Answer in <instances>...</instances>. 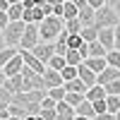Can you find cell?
I'll use <instances>...</instances> for the list:
<instances>
[{"mask_svg": "<svg viewBox=\"0 0 120 120\" xmlns=\"http://www.w3.org/2000/svg\"><path fill=\"white\" fill-rule=\"evenodd\" d=\"M113 79H120V67H113V65H106V70L96 75V84H108Z\"/></svg>", "mask_w": 120, "mask_h": 120, "instance_id": "10", "label": "cell"}, {"mask_svg": "<svg viewBox=\"0 0 120 120\" xmlns=\"http://www.w3.org/2000/svg\"><path fill=\"white\" fill-rule=\"evenodd\" d=\"M75 113H77V115H86V118H94V115H96L94 103L89 101V98H82V101L75 106Z\"/></svg>", "mask_w": 120, "mask_h": 120, "instance_id": "14", "label": "cell"}, {"mask_svg": "<svg viewBox=\"0 0 120 120\" xmlns=\"http://www.w3.org/2000/svg\"><path fill=\"white\" fill-rule=\"evenodd\" d=\"M98 41L106 46V51H113V48H115V29L113 26L98 29Z\"/></svg>", "mask_w": 120, "mask_h": 120, "instance_id": "12", "label": "cell"}, {"mask_svg": "<svg viewBox=\"0 0 120 120\" xmlns=\"http://www.w3.org/2000/svg\"><path fill=\"white\" fill-rule=\"evenodd\" d=\"M63 3H67V0H63Z\"/></svg>", "mask_w": 120, "mask_h": 120, "instance_id": "55", "label": "cell"}, {"mask_svg": "<svg viewBox=\"0 0 120 120\" xmlns=\"http://www.w3.org/2000/svg\"><path fill=\"white\" fill-rule=\"evenodd\" d=\"M46 15H43V5H34V7H24V15H22V19H24V22L26 24H38V22H41V19H43Z\"/></svg>", "mask_w": 120, "mask_h": 120, "instance_id": "8", "label": "cell"}, {"mask_svg": "<svg viewBox=\"0 0 120 120\" xmlns=\"http://www.w3.org/2000/svg\"><path fill=\"white\" fill-rule=\"evenodd\" d=\"M55 111H58L55 120H75V115H77V113H75V106H70L65 98L55 103Z\"/></svg>", "mask_w": 120, "mask_h": 120, "instance_id": "11", "label": "cell"}, {"mask_svg": "<svg viewBox=\"0 0 120 120\" xmlns=\"http://www.w3.org/2000/svg\"><path fill=\"white\" fill-rule=\"evenodd\" d=\"M7 7H10V3H7V0H0V10H5V12H7Z\"/></svg>", "mask_w": 120, "mask_h": 120, "instance_id": "47", "label": "cell"}, {"mask_svg": "<svg viewBox=\"0 0 120 120\" xmlns=\"http://www.w3.org/2000/svg\"><path fill=\"white\" fill-rule=\"evenodd\" d=\"M79 15V7L72 3V0H67V3H63V19L67 22V19H75Z\"/></svg>", "mask_w": 120, "mask_h": 120, "instance_id": "21", "label": "cell"}, {"mask_svg": "<svg viewBox=\"0 0 120 120\" xmlns=\"http://www.w3.org/2000/svg\"><path fill=\"white\" fill-rule=\"evenodd\" d=\"M77 77L82 79V82H84L86 86H91V84H96V72H94V70H91V67H89V65L84 63V60H82V63L77 65Z\"/></svg>", "mask_w": 120, "mask_h": 120, "instance_id": "9", "label": "cell"}, {"mask_svg": "<svg viewBox=\"0 0 120 120\" xmlns=\"http://www.w3.org/2000/svg\"><path fill=\"white\" fill-rule=\"evenodd\" d=\"M82 22H79V17H75V19H67V22H65V29H67V31L70 34H79V31H82Z\"/></svg>", "mask_w": 120, "mask_h": 120, "instance_id": "29", "label": "cell"}, {"mask_svg": "<svg viewBox=\"0 0 120 120\" xmlns=\"http://www.w3.org/2000/svg\"><path fill=\"white\" fill-rule=\"evenodd\" d=\"M0 34H3V29H0Z\"/></svg>", "mask_w": 120, "mask_h": 120, "instance_id": "54", "label": "cell"}, {"mask_svg": "<svg viewBox=\"0 0 120 120\" xmlns=\"http://www.w3.org/2000/svg\"><path fill=\"white\" fill-rule=\"evenodd\" d=\"M65 84L63 86H53V89H48V96H51V98H55V101H63V98H65Z\"/></svg>", "mask_w": 120, "mask_h": 120, "instance_id": "32", "label": "cell"}, {"mask_svg": "<svg viewBox=\"0 0 120 120\" xmlns=\"http://www.w3.org/2000/svg\"><path fill=\"white\" fill-rule=\"evenodd\" d=\"M7 22H10L7 12H5V10H0V29H5V26H7Z\"/></svg>", "mask_w": 120, "mask_h": 120, "instance_id": "40", "label": "cell"}, {"mask_svg": "<svg viewBox=\"0 0 120 120\" xmlns=\"http://www.w3.org/2000/svg\"><path fill=\"white\" fill-rule=\"evenodd\" d=\"M7 118H10V106L0 103V120H7Z\"/></svg>", "mask_w": 120, "mask_h": 120, "instance_id": "39", "label": "cell"}, {"mask_svg": "<svg viewBox=\"0 0 120 120\" xmlns=\"http://www.w3.org/2000/svg\"><path fill=\"white\" fill-rule=\"evenodd\" d=\"M106 63L113 65V67H120V51H118V48H113V51L106 53Z\"/></svg>", "mask_w": 120, "mask_h": 120, "instance_id": "31", "label": "cell"}, {"mask_svg": "<svg viewBox=\"0 0 120 120\" xmlns=\"http://www.w3.org/2000/svg\"><path fill=\"white\" fill-rule=\"evenodd\" d=\"M84 63H86L89 67H91L96 75L101 72V70H106V65H108V63H106V55H91V58H86Z\"/></svg>", "mask_w": 120, "mask_h": 120, "instance_id": "17", "label": "cell"}, {"mask_svg": "<svg viewBox=\"0 0 120 120\" xmlns=\"http://www.w3.org/2000/svg\"><path fill=\"white\" fill-rule=\"evenodd\" d=\"M86 3L91 5L94 10H96V7H101V5H106V0H86Z\"/></svg>", "mask_w": 120, "mask_h": 120, "instance_id": "42", "label": "cell"}, {"mask_svg": "<svg viewBox=\"0 0 120 120\" xmlns=\"http://www.w3.org/2000/svg\"><path fill=\"white\" fill-rule=\"evenodd\" d=\"M12 91H10V89L3 84V86H0V103H5V106H10V103H12Z\"/></svg>", "mask_w": 120, "mask_h": 120, "instance_id": "33", "label": "cell"}, {"mask_svg": "<svg viewBox=\"0 0 120 120\" xmlns=\"http://www.w3.org/2000/svg\"><path fill=\"white\" fill-rule=\"evenodd\" d=\"M65 65H67V63H65V55H58V53H55L51 60H48V65H46V67H53V70H58V72H60Z\"/></svg>", "mask_w": 120, "mask_h": 120, "instance_id": "28", "label": "cell"}, {"mask_svg": "<svg viewBox=\"0 0 120 120\" xmlns=\"http://www.w3.org/2000/svg\"><path fill=\"white\" fill-rule=\"evenodd\" d=\"M86 51H89V58H91V55H106V53H108L106 46L98 41V38H96V41H91V43H86Z\"/></svg>", "mask_w": 120, "mask_h": 120, "instance_id": "24", "label": "cell"}, {"mask_svg": "<svg viewBox=\"0 0 120 120\" xmlns=\"http://www.w3.org/2000/svg\"><path fill=\"white\" fill-rule=\"evenodd\" d=\"M84 98H89V101H98V98H106V89H103V84H91V86L86 89Z\"/></svg>", "mask_w": 120, "mask_h": 120, "instance_id": "16", "label": "cell"}, {"mask_svg": "<svg viewBox=\"0 0 120 120\" xmlns=\"http://www.w3.org/2000/svg\"><path fill=\"white\" fill-rule=\"evenodd\" d=\"M82 53H79L77 51V48H67V53H65V63L67 65H79V63H82Z\"/></svg>", "mask_w": 120, "mask_h": 120, "instance_id": "25", "label": "cell"}, {"mask_svg": "<svg viewBox=\"0 0 120 120\" xmlns=\"http://www.w3.org/2000/svg\"><path fill=\"white\" fill-rule=\"evenodd\" d=\"M19 53H22V58H24V65L26 67H31L34 72H38V75H43V70H46V63H41L31 51H26V48H19Z\"/></svg>", "mask_w": 120, "mask_h": 120, "instance_id": "6", "label": "cell"}, {"mask_svg": "<svg viewBox=\"0 0 120 120\" xmlns=\"http://www.w3.org/2000/svg\"><path fill=\"white\" fill-rule=\"evenodd\" d=\"M17 53H19V48H17V46H5L3 51H0V70H3V67L7 65V60L12 58V55H17Z\"/></svg>", "mask_w": 120, "mask_h": 120, "instance_id": "23", "label": "cell"}, {"mask_svg": "<svg viewBox=\"0 0 120 120\" xmlns=\"http://www.w3.org/2000/svg\"><path fill=\"white\" fill-rule=\"evenodd\" d=\"M79 34H82V38H84L86 43H91V41L98 38V26H96V24H86V26H82V31H79Z\"/></svg>", "mask_w": 120, "mask_h": 120, "instance_id": "20", "label": "cell"}, {"mask_svg": "<svg viewBox=\"0 0 120 120\" xmlns=\"http://www.w3.org/2000/svg\"><path fill=\"white\" fill-rule=\"evenodd\" d=\"M84 43H86V41L82 38V34H70V31H67V48H77V51H79Z\"/></svg>", "mask_w": 120, "mask_h": 120, "instance_id": "27", "label": "cell"}, {"mask_svg": "<svg viewBox=\"0 0 120 120\" xmlns=\"http://www.w3.org/2000/svg\"><path fill=\"white\" fill-rule=\"evenodd\" d=\"M7 82V75H5V70H0V86H3Z\"/></svg>", "mask_w": 120, "mask_h": 120, "instance_id": "45", "label": "cell"}, {"mask_svg": "<svg viewBox=\"0 0 120 120\" xmlns=\"http://www.w3.org/2000/svg\"><path fill=\"white\" fill-rule=\"evenodd\" d=\"M5 46H7V43H5V36H3V34H0V51H3V48H5Z\"/></svg>", "mask_w": 120, "mask_h": 120, "instance_id": "50", "label": "cell"}, {"mask_svg": "<svg viewBox=\"0 0 120 120\" xmlns=\"http://www.w3.org/2000/svg\"><path fill=\"white\" fill-rule=\"evenodd\" d=\"M46 3H48V5H53V7H55V5H60V3H63V0H46Z\"/></svg>", "mask_w": 120, "mask_h": 120, "instance_id": "49", "label": "cell"}, {"mask_svg": "<svg viewBox=\"0 0 120 120\" xmlns=\"http://www.w3.org/2000/svg\"><path fill=\"white\" fill-rule=\"evenodd\" d=\"M24 111H26V115H41V101L24 103Z\"/></svg>", "mask_w": 120, "mask_h": 120, "instance_id": "34", "label": "cell"}, {"mask_svg": "<svg viewBox=\"0 0 120 120\" xmlns=\"http://www.w3.org/2000/svg\"><path fill=\"white\" fill-rule=\"evenodd\" d=\"M41 41V34H38V24H26L24 26V34H22V41H19V48H26V51H31V48Z\"/></svg>", "mask_w": 120, "mask_h": 120, "instance_id": "4", "label": "cell"}, {"mask_svg": "<svg viewBox=\"0 0 120 120\" xmlns=\"http://www.w3.org/2000/svg\"><path fill=\"white\" fill-rule=\"evenodd\" d=\"M31 53H34L38 60H41V63L48 65V60L55 55V41H38V43L31 48Z\"/></svg>", "mask_w": 120, "mask_h": 120, "instance_id": "5", "label": "cell"}, {"mask_svg": "<svg viewBox=\"0 0 120 120\" xmlns=\"http://www.w3.org/2000/svg\"><path fill=\"white\" fill-rule=\"evenodd\" d=\"M106 108L108 113H115L120 108V94H106Z\"/></svg>", "mask_w": 120, "mask_h": 120, "instance_id": "26", "label": "cell"}, {"mask_svg": "<svg viewBox=\"0 0 120 120\" xmlns=\"http://www.w3.org/2000/svg\"><path fill=\"white\" fill-rule=\"evenodd\" d=\"M53 15H58V17H63V3H60V5H55V7H53Z\"/></svg>", "mask_w": 120, "mask_h": 120, "instance_id": "44", "label": "cell"}, {"mask_svg": "<svg viewBox=\"0 0 120 120\" xmlns=\"http://www.w3.org/2000/svg\"><path fill=\"white\" fill-rule=\"evenodd\" d=\"M91 120H115V113H108V111H103V113H96Z\"/></svg>", "mask_w": 120, "mask_h": 120, "instance_id": "38", "label": "cell"}, {"mask_svg": "<svg viewBox=\"0 0 120 120\" xmlns=\"http://www.w3.org/2000/svg\"><path fill=\"white\" fill-rule=\"evenodd\" d=\"M60 75H63V82H70V79L77 77V65H65L60 70Z\"/></svg>", "mask_w": 120, "mask_h": 120, "instance_id": "30", "label": "cell"}, {"mask_svg": "<svg viewBox=\"0 0 120 120\" xmlns=\"http://www.w3.org/2000/svg\"><path fill=\"white\" fill-rule=\"evenodd\" d=\"M43 84H46V89H53V86H63L65 82H63V75H60L58 70L46 67L43 70Z\"/></svg>", "mask_w": 120, "mask_h": 120, "instance_id": "7", "label": "cell"}, {"mask_svg": "<svg viewBox=\"0 0 120 120\" xmlns=\"http://www.w3.org/2000/svg\"><path fill=\"white\" fill-rule=\"evenodd\" d=\"M120 22V17L115 12V7L113 5H101V7H96V15H94V24L98 29H103V26H115Z\"/></svg>", "mask_w": 120, "mask_h": 120, "instance_id": "2", "label": "cell"}, {"mask_svg": "<svg viewBox=\"0 0 120 120\" xmlns=\"http://www.w3.org/2000/svg\"><path fill=\"white\" fill-rule=\"evenodd\" d=\"M115 120H120V108H118V111H115Z\"/></svg>", "mask_w": 120, "mask_h": 120, "instance_id": "53", "label": "cell"}, {"mask_svg": "<svg viewBox=\"0 0 120 120\" xmlns=\"http://www.w3.org/2000/svg\"><path fill=\"white\" fill-rule=\"evenodd\" d=\"M82 98H84V94H77V91H67V94H65V101H67L70 106H77Z\"/></svg>", "mask_w": 120, "mask_h": 120, "instance_id": "35", "label": "cell"}, {"mask_svg": "<svg viewBox=\"0 0 120 120\" xmlns=\"http://www.w3.org/2000/svg\"><path fill=\"white\" fill-rule=\"evenodd\" d=\"M24 120H43V118H41V115H26Z\"/></svg>", "mask_w": 120, "mask_h": 120, "instance_id": "48", "label": "cell"}, {"mask_svg": "<svg viewBox=\"0 0 120 120\" xmlns=\"http://www.w3.org/2000/svg\"><path fill=\"white\" fill-rule=\"evenodd\" d=\"M24 26H26V22H24V19H17V22H7V26L3 29L5 43H7V46H17V48H19V41H22V34H24Z\"/></svg>", "mask_w": 120, "mask_h": 120, "instance_id": "3", "label": "cell"}, {"mask_svg": "<svg viewBox=\"0 0 120 120\" xmlns=\"http://www.w3.org/2000/svg\"><path fill=\"white\" fill-rule=\"evenodd\" d=\"M55 115H58L55 108H41V118L43 120H55Z\"/></svg>", "mask_w": 120, "mask_h": 120, "instance_id": "37", "label": "cell"}, {"mask_svg": "<svg viewBox=\"0 0 120 120\" xmlns=\"http://www.w3.org/2000/svg\"><path fill=\"white\" fill-rule=\"evenodd\" d=\"M22 67H24V58H22V53H17V55H12V58L7 60V65H5L3 70H5L7 77H12V75H19V72H22Z\"/></svg>", "mask_w": 120, "mask_h": 120, "instance_id": "13", "label": "cell"}, {"mask_svg": "<svg viewBox=\"0 0 120 120\" xmlns=\"http://www.w3.org/2000/svg\"><path fill=\"white\" fill-rule=\"evenodd\" d=\"M43 15L48 17V15H53V5H48V3H43Z\"/></svg>", "mask_w": 120, "mask_h": 120, "instance_id": "43", "label": "cell"}, {"mask_svg": "<svg viewBox=\"0 0 120 120\" xmlns=\"http://www.w3.org/2000/svg\"><path fill=\"white\" fill-rule=\"evenodd\" d=\"M113 29H115V48L120 51V22H118V24H115Z\"/></svg>", "mask_w": 120, "mask_h": 120, "instance_id": "41", "label": "cell"}, {"mask_svg": "<svg viewBox=\"0 0 120 120\" xmlns=\"http://www.w3.org/2000/svg\"><path fill=\"white\" fill-rule=\"evenodd\" d=\"M94 15H96V10L91 7V5H84V7H79V22H82L84 26L86 24H94Z\"/></svg>", "mask_w": 120, "mask_h": 120, "instance_id": "18", "label": "cell"}, {"mask_svg": "<svg viewBox=\"0 0 120 120\" xmlns=\"http://www.w3.org/2000/svg\"><path fill=\"white\" fill-rule=\"evenodd\" d=\"M46 3V0H34V5H43Z\"/></svg>", "mask_w": 120, "mask_h": 120, "instance_id": "52", "label": "cell"}, {"mask_svg": "<svg viewBox=\"0 0 120 120\" xmlns=\"http://www.w3.org/2000/svg\"><path fill=\"white\" fill-rule=\"evenodd\" d=\"M65 29V19L58 15H48L38 22V34H41V41H55L58 34Z\"/></svg>", "mask_w": 120, "mask_h": 120, "instance_id": "1", "label": "cell"}, {"mask_svg": "<svg viewBox=\"0 0 120 120\" xmlns=\"http://www.w3.org/2000/svg\"><path fill=\"white\" fill-rule=\"evenodd\" d=\"M86 84L82 82L79 77H75V79H70V82H65V91H77V94H86Z\"/></svg>", "mask_w": 120, "mask_h": 120, "instance_id": "19", "label": "cell"}, {"mask_svg": "<svg viewBox=\"0 0 120 120\" xmlns=\"http://www.w3.org/2000/svg\"><path fill=\"white\" fill-rule=\"evenodd\" d=\"M24 15V5L22 3H12L7 7V17H10V22H17V19H22Z\"/></svg>", "mask_w": 120, "mask_h": 120, "instance_id": "22", "label": "cell"}, {"mask_svg": "<svg viewBox=\"0 0 120 120\" xmlns=\"http://www.w3.org/2000/svg\"><path fill=\"white\" fill-rule=\"evenodd\" d=\"M5 86H7L12 94H19V91H24V79H22V72H19V75H12V77H7Z\"/></svg>", "mask_w": 120, "mask_h": 120, "instance_id": "15", "label": "cell"}, {"mask_svg": "<svg viewBox=\"0 0 120 120\" xmlns=\"http://www.w3.org/2000/svg\"><path fill=\"white\" fill-rule=\"evenodd\" d=\"M103 89H106V94H120V79H113V82L103 84Z\"/></svg>", "mask_w": 120, "mask_h": 120, "instance_id": "36", "label": "cell"}, {"mask_svg": "<svg viewBox=\"0 0 120 120\" xmlns=\"http://www.w3.org/2000/svg\"><path fill=\"white\" fill-rule=\"evenodd\" d=\"M75 120H91V118H86V115H75Z\"/></svg>", "mask_w": 120, "mask_h": 120, "instance_id": "51", "label": "cell"}, {"mask_svg": "<svg viewBox=\"0 0 120 120\" xmlns=\"http://www.w3.org/2000/svg\"><path fill=\"white\" fill-rule=\"evenodd\" d=\"M72 3H75L77 7H84V5H89V3H86V0H72Z\"/></svg>", "mask_w": 120, "mask_h": 120, "instance_id": "46", "label": "cell"}]
</instances>
